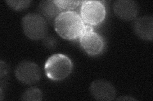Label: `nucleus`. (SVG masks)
Wrapping results in <instances>:
<instances>
[{
    "label": "nucleus",
    "mask_w": 153,
    "mask_h": 101,
    "mask_svg": "<svg viewBox=\"0 0 153 101\" xmlns=\"http://www.w3.org/2000/svg\"><path fill=\"white\" fill-rule=\"evenodd\" d=\"M38 11L40 15L50 23H54L56 17L63 12L57 7L54 1L51 0L41 1L38 7Z\"/></svg>",
    "instance_id": "10"
},
{
    "label": "nucleus",
    "mask_w": 153,
    "mask_h": 101,
    "mask_svg": "<svg viewBox=\"0 0 153 101\" xmlns=\"http://www.w3.org/2000/svg\"><path fill=\"white\" fill-rule=\"evenodd\" d=\"M117 100H136V99H133L132 97H127V96H123V97L118 98Z\"/></svg>",
    "instance_id": "16"
},
{
    "label": "nucleus",
    "mask_w": 153,
    "mask_h": 101,
    "mask_svg": "<svg viewBox=\"0 0 153 101\" xmlns=\"http://www.w3.org/2000/svg\"><path fill=\"white\" fill-rule=\"evenodd\" d=\"M46 76L53 81H60L68 77L73 69V62L63 54H55L47 59L44 66Z\"/></svg>",
    "instance_id": "2"
},
{
    "label": "nucleus",
    "mask_w": 153,
    "mask_h": 101,
    "mask_svg": "<svg viewBox=\"0 0 153 101\" xmlns=\"http://www.w3.org/2000/svg\"><path fill=\"white\" fill-rule=\"evenodd\" d=\"M80 15L86 25L96 26L105 20L106 17V8L102 1H82Z\"/></svg>",
    "instance_id": "4"
},
{
    "label": "nucleus",
    "mask_w": 153,
    "mask_h": 101,
    "mask_svg": "<svg viewBox=\"0 0 153 101\" xmlns=\"http://www.w3.org/2000/svg\"><path fill=\"white\" fill-rule=\"evenodd\" d=\"M55 3L62 11H72L77 8L82 3L80 1H71V0H55Z\"/></svg>",
    "instance_id": "12"
},
{
    "label": "nucleus",
    "mask_w": 153,
    "mask_h": 101,
    "mask_svg": "<svg viewBox=\"0 0 153 101\" xmlns=\"http://www.w3.org/2000/svg\"><path fill=\"white\" fill-rule=\"evenodd\" d=\"M92 97L97 100L111 101L116 96V89L109 81L105 80H94L89 87Z\"/></svg>",
    "instance_id": "7"
},
{
    "label": "nucleus",
    "mask_w": 153,
    "mask_h": 101,
    "mask_svg": "<svg viewBox=\"0 0 153 101\" xmlns=\"http://www.w3.org/2000/svg\"><path fill=\"white\" fill-rule=\"evenodd\" d=\"M7 3L14 10L22 11L30 6L31 1H7Z\"/></svg>",
    "instance_id": "13"
},
{
    "label": "nucleus",
    "mask_w": 153,
    "mask_h": 101,
    "mask_svg": "<svg viewBox=\"0 0 153 101\" xmlns=\"http://www.w3.org/2000/svg\"><path fill=\"white\" fill-rule=\"evenodd\" d=\"M43 98L42 91L38 88L32 87L26 90L21 96L22 100L26 101H40Z\"/></svg>",
    "instance_id": "11"
},
{
    "label": "nucleus",
    "mask_w": 153,
    "mask_h": 101,
    "mask_svg": "<svg viewBox=\"0 0 153 101\" xmlns=\"http://www.w3.org/2000/svg\"><path fill=\"white\" fill-rule=\"evenodd\" d=\"M86 24L80 14L74 11L62 12L54 22L56 32L67 40H75L83 33Z\"/></svg>",
    "instance_id": "1"
},
{
    "label": "nucleus",
    "mask_w": 153,
    "mask_h": 101,
    "mask_svg": "<svg viewBox=\"0 0 153 101\" xmlns=\"http://www.w3.org/2000/svg\"><path fill=\"white\" fill-rule=\"evenodd\" d=\"M43 40V44L48 49H54L57 46V40L52 36H47Z\"/></svg>",
    "instance_id": "14"
},
{
    "label": "nucleus",
    "mask_w": 153,
    "mask_h": 101,
    "mask_svg": "<svg viewBox=\"0 0 153 101\" xmlns=\"http://www.w3.org/2000/svg\"><path fill=\"white\" fill-rule=\"evenodd\" d=\"M113 9L116 16L124 21L135 20L138 13V5L131 0H117L114 2Z\"/></svg>",
    "instance_id": "8"
},
{
    "label": "nucleus",
    "mask_w": 153,
    "mask_h": 101,
    "mask_svg": "<svg viewBox=\"0 0 153 101\" xmlns=\"http://www.w3.org/2000/svg\"><path fill=\"white\" fill-rule=\"evenodd\" d=\"M16 78L21 83L33 85L39 81L41 78V71L36 64L29 61L19 63L16 68Z\"/></svg>",
    "instance_id": "6"
},
{
    "label": "nucleus",
    "mask_w": 153,
    "mask_h": 101,
    "mask_svg": "<svg viewBox=\"0 0 153 101\" xmlns=\"http://www.w3.org/2000/svg\"><path fill=\"white\" fill-rule=\"evenodd\" d=\"M133 29L136 34L145 41H152L153 39L152 16H143L135 19Z\"/></svg>",
    "instance_id": "9"
},
{
    "label": "nucleus",
    "mask_w": 153,
    "mask_h": 101,
    "mask_svg": "<svg viewBox=\"0 0 153 101\" xmlns=\"http://www.w3.org/2000/svg\"><path fill=\"white\" fill-rule=\"evenodd\" d=\"M1 68H0V76L1 78H3L4 76H6L9 71V68L8 65L3 62V61H1Z\"/></svg>",
    "instance_id": "15"
},
{
    "label": "nucleus",
    "mask_w": 153,
    "mask_h": 101,
    "mask_svg": "<svg viewBox=\"0 0 153 101\" xmlns=\"http://www.w3.org/2000/svg\"><path fill=\"white\" fill-rule=\"evenodd\" d=\"M22 27L25 34L31 40H41L47 36V22L39 13L26 15L22 19Z\"/></svg>",
    "instance_id": "3"
},
{
    "label": "nucleus",
    "mask_w": 153,
    "mask_h": 101,
    "mask_svg": "<svg viewBox=\"0 0 153 101\" xmlns=\"http://www.w3.org/2000/svg\"><path fill=\"white\" fill-rule=\"evenodd\" d=\"M81 47L88 55L94 56L102 53L104 48L102 37L93 31L92 26L85 25L83 33L80 37Z\"/></svg>",
    "instance_id": "5"
}]
</instances>
